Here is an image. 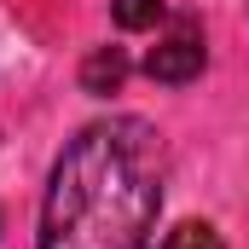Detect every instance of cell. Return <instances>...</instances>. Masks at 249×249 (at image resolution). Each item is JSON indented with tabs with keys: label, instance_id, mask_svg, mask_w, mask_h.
<instances>
[{
	"label": "cell",
	"instance_id": "6da1fadb",
	"mask_svg": "<svg viewBox=\"0 0 249 249\" xmlns=\"http://www.w3.org/2000/svg\"><path fill=\"white\" fill-rule=\"evenodd\" d=\"M162 214V139L139 116L87 122L53 162L41 249H151Z\"/></svg>",
	"mask_w": 249,
	"mask_h": 249
},
{
	"label": "cell",
	"instance_id": "7a4b0ae2",
	"mask_svg": "<svg viewBox=\"0 0 249 249\" xmlns=\"http://www.w3.org/2000/svg\"><path fill=\"white\" fill-rule=\"evenodd\" d=\"M203 58H209L203 23H197V18H174V23L157 35V47L145 53V70H151V81H162V87H186V81L203 75Z\"/></svg>",
	"mask_w": 249,
	"mask_h": 249
},
{
	"label": "cell",
	"instance_id": "3957f363",
	"mask_svg": "<svg viewBox=\"0 0 249 249\" xmlns=\"http://www.w3.org/2000/svg\"><path fill=\"white\" fill-rule=\"evenodd\" d=\"M122 75H127L122 47H99V53L87 58V70H81V87H87V93H116V87H122Z\"/></svg>",
	"mask_w": 249,
	"mask_h": 249
},
{
	"label": "cell",
	"instance_id": "277c9868",
	"mask_svg": "<svg viewBox=\"0 0 249 249\" xmlns=\"http://www.w3.org/2000/svg\"><path fill=\"white\" fill-rule=\"evenodd\" d=\"M162 249H226V244H220V232L209 220H186V226H174L162 238Z\"/></svg>",
	"mask_w": 249,
	"mask_h": 249
},
{
	"label": "cell",
	"instance_id": "5b68a950",
	"mask_svg": "<svg viewBox=\"0 0 249 249\" xmlns=\"http://www.w3.org/2000/svg\"><path fill=\"white\" fill-rule=\"evenodd\" d=\"M122 29H157L162 23V0H116L110 6Z\"/></svg>",
	"mask_w": 249,
	"mask_h": 249
}]
</instances>
